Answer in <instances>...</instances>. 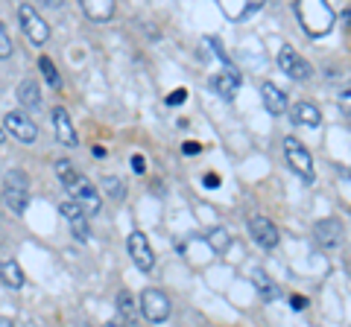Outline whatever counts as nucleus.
Segmentation results:
<instances>
[{
    "label": "nucleus",
    "instance_id": "10",
    "mask_svg": "<svg viewBox=\"0 0 351 327\" xmlns=\"http://www.w3.org/2000/svg\"><path fill=\"white\" fill-rule=\"evenodd\" d=\"M50 120H53V132H56L59 144H64V146H76V144H80V135H76V129H73V120H71V114L64 112L62 105L53 108Z\"/></svg>",
    "mask_w": 351,
    "mask_h": 327
},
{
    "label": "nucleus",
    "instance_id": "17",
    "mask_svg": "<svg viewBox=\"0 0 351 327\" xmlns=\"http://www.w3.org/2000/svg\"><path fill=\"white\" fill-rule=\"evenodd\" d=\"M18 100L24 108H29V112H38L41 108V91H38L36 79H24L18 85Z\"/></svg>",
    "mask_w": 351,
    "mask_h": 327
},
{
    "label": "nucleus",
    "instance_id": "20",
    "mask_svg": "<svg viewBox=\"0 0 351 327\" xmlns=\"http://www.w3.org/2000/svg\"><path fill=\"white\" fill-rule=\"evenodd\" d=\"M0 280H3L9 289H21L24 287V272H21L15 260H3V263H0Z\"/></svg>",
    "mask_w": 351,
    "mask_h": 327
},
{
    "label": "nucleus",
    "instance_id": "24",
    "mask_svg": "<svg viewBox=\"0 0 351 327\" xmlns=\"http://www.w3.org/2000/svg\"><path fill=\"white\" fill-rule=\"evenodd\" d=\"M208 243H211L214 252H226L228 248V231L226 228H214V231L208 234Z\"/></svg>",
    "mask_w": 351,
    "mask_h": 327
},
{
    "label": "nucleus",
    "instance_id": "33",
    "mask_svg": "<svg viewBox=\"0 0 351 327\" xmlns=\"http://www.w3.org/2000/svg\"><path fill=\"white\" fill-rule=\"evenodd\" d=\"M0 144H6V129H3V123H0Z\"/></svg>",
    "mask_w": 351,
    "mask_h": 327
},
{
    "label": "nucleus",
    "instance_id": "18",
    "mask_svg": "<svg viewBox=\"0 0 351 327\" xmlns=\"http://www.w3.org/2000/svg\"><path fill=\"white\" fill-rule=\"evenodd\" d=\"M117 313H120V319H123L126 327L138 322V304H135V298H132L129 289H120L117 292Z\"/></svg>",
    "mask_w": 351,
    "mask_h": 327
},
{
    "label": "nucleus",
    "instance_id": "4",
    "mask_svg": "<svg viewBox=\"0 0 351 327\" xmlns=\"http://www.w3.org/2000/svg\"><path fill=\"white\" fill-rule=\"evenodd\" d=\"M18 18H21V27H24L27 38L32 41V44H44V41L50 38V27H47V21H44V18L36 12V6L21 3V6H18Z\"/></svg>",
    "mask_w": 351,
    "mask_h": 327
},
{
    "label": "nucleus",
    "instance_id": "27",
    "mask_svg": "<svg viewBox=\"0 0 351 327\" xmlns=\"http://www.w3.org/2000/svg\"><path fill=\"white\" fill-rule=\"evenodd\" d=\"M15 53V47H12V38H9V32H6V27L0 24V59H9Z\"/></svg>",
    "mask_w": 351,
    "mask_h": 327
},
{
    "label": "nucleus",
    "instance_id": "32",
    "mask_svg": "<svg viewBox=\"0 0 351 327\" xmlns=\"http://www.w3.org/2000/svg\"><path fill=\"white\" fill-rule=\"evenodd\" d=\"M304 307H307V298L295 296V298H293V310H304Z\"/></svg>",
    "mask_w": 351,
    "mask_h": 327
},
{
    "label": "nucleus",
    "instance_id": "34",
    "mask_svg": "<svg viewBox=\"0 0 351 327\" xmlns=\"http://www.w3.org/2000/svg\"><path fill=\"white\" fill-rule=\"evenodd\" d=\"M0 327H15V324L9 322V319H3V315H0Z\"/></svg>",
    "mask_w": 351,
    "mask_h": 327
},
{
    "label": "nucleus",
    "instance_id": "7",
    "mask_svg": "<svg viewBox=\"0 0 351 327\" xmlns=\"http://www.w3.org/2000/svg\"><path fill=\"white\" fill-rule=\"evenodd\" d=\"M126 248H129V257L135 260V266L141 272H152L156 266V254H152V246L144 231H132L129 239H126Z\"/></svg>",
    "mask_w": 351,
    "mask_h": 327
},
{
    "label": "nucleus",
    "instance_id": "8",
    "mask_svg": "<svg viewBox=\"0 0 351 327\" xmlns=\"http://www.w3.org/2000/svg\"><path fill=\"white\" fill-rule=\"evenodd\" d=\"M249 231H252V237H255V243L263 246V248H276L278 239H281L278 225L272 222L269 216H261V213L249 216Z\"/></svg>",
    "mask_w": 351,
    "mask_h": 327
},
{
    "label": "nucleus",
    "instance_id": "6",
    "mask_svg": "<svg viewBox=\"0 0 351 327\" xmlns=\"http://www.w3.org/2000/svg\"><path fill=\"white\" fill-rule=\"evenodd\" d=\"M3 129H6V135L18 138L21 144H36V138H38L36 120H29L24 112H9L3 117Z\"/></svg>",
    "mask_w": 351,
    "mask_h": 327
},
{
    "label": "nucleus",
    "instance_id": "30",
    "mask_svg": "<svg viewBox=\"0 0 351 327\" xmlns=\"http://www.w3.org/2000/svg\"><path fill=\"white\" fill-rule=\"evenodd\" d=\"M199 152V144L196 140H184V155H196Z\"/></svg>",
    "mask_w": 351,
    "mask_h": 327
},
{
    "label": "nucleus",
    "instance_id": "23",
    "mask_svg": "<svg viewBox=\"0 0 351 327\" xmlns=\"http://www.w3.org/2000/svg\"><path fill=\"white\" fill-rule=\"evenodd\" d=\"M103 190H106V196L108 199H114V202H123V181L120 179H114V176H108V179H103Z\"/></svg>",
    "mask_w": 351,
    "mask_h": 327
},
{
    "label": "nucleus",
    "instance_id": "35",
    "mask_svg": "<svg viewBox=\"0 0 351 327\" xmlns=\"http://www.w3.org/2000/svg\"><path fill=\"white\" fill-rule=\"evenodd\" d=\"M108 327H120V324H117V322H112V324H108Z\"/></svg>",
    "mask_w": 351,
    "mask_h": 327
},
{
    "label": "nucleus",
    "instance_id": "26",
    "mask_svg": "<svg viewBox=\"0 0 351 327\" xmlns=\"http://www.w3.org/2000/svg\"><path fill=\"white\" fill-rule=\"evenodd\" d=\"M71 231H73V237L80 239V243H85V239L91 237V228H88L85 216H80V220H73V222H71Z\"/></svg>",
    "mask_w": 351,
    "mask_h": 327
},
{
    "label": "nucleus",
    "instance_id": "25",
    "mask_svg": "<svg viewBox=\"0 0 351 327\" xmlns=\"http://www.w3.org/2000/svg\"><path fill=\"white\" fill-rule=\"evenodd\" d=\"M59 211H62V216H64L68 222H73V220H80V216H85L80 205L71 202V199H68V202H62V205H59Z\"/></svg>",
    "mask_w": 351,
    "mask_h": 327
},
{
    "label": "nucleus",
    "instance_id": "36",
    "mask_svg": "<svg viewBox=\"0 0 351 327\" xmlns=\"http://www.w3.org/2000/svg\"><path fill=\"white\" fill-rule=\"evenodd\" d=\"M85 327H91V324H85Z\"/></svg>",
    "mask_w": 351,
    "mask_h": 327
},
{
    "label": "nucleus",
    "instance_id": "19",
    "mask_svg": "<svg viewBox=\"0 0 351 327\" xmlns=\"http://www.w3.org/2000/svg\"><path fill=\"white\" fill-rule=\"evenodd\" d=\"M82 12L91 21H108L114 15V3H112V0H85Z\"/></svg>",
    "mask_w": 351,
    "mask_h": 327
},
{
    "label": "nucleus",
    "instance_id": "13",
    "mask_svg": "<svg viewBox=\"0 0 351 327\" xmlns=\"http://www.w3.org/2000/svg\"><path fill=\"white\" fill-rule=\"evenodd\" d=\"M261 96H263V105H267V112H269L272 117H281L284 112H287V94H284L278 85L263 82V85H261Z\"/></svg>",
    "mask_w": 351,
    "mask_h": 327
},
{
    "label": "nucleus",
    "instance_id": "28",
    "mask_svg": "<svg viewBox=\"0 0 351 327\" xmlns=\"http://www.w3.org/2000/svg\"><path fill=\"white\" fill-rule=\"evenodd\" d=\"M132 170H135L138 176H141V172L147 170V164H144V155H135V158H132Z\"/></svg>",
    "mask_w": 351,
    "mask_h": 327
},
{
    "label": "nucleus",
    "instance_id": "16",
    "mask_svg": "<svg viewBox=\"0 0 351 327\" xmlns=\"http://www.w3.org/2000/svg\"><path fill=\"white\" fill-rule=\"evenodd\" d=\"M56 176H59V181L64 184V190H68V193H73L80 184L88 181L82 172H76V167H73L71 161H56Z\"/></svg>",
    "mask_w": 351,
    "mask_h": 327
},
{
    "label": "nucleus",
    "instance_id": "22",
    "mask_svg": "<svg viewBox=\"0 0 351 327\" xmlns=\"http://www.w3.org/2000/svg\"><path fill=\"white\" fill-rule=\"evenodd\" d=\"M255 287L261 289V296H263V298H269V301H276V298L281 296L278 287H276V283H272L267 275H263V272H255Z\"/></svg>",
    "mask_w": 351,
    "mask_h": 327
},
{
    "label": "nucleus",
    "instance_id": "2",
    "mask_svg": "<svg viewBox=\"0 0 351 327\" xmlns=\"http://www.w3.org/2000/svg\"><path fill=\"white\" fill-rule=\"evenodd\" d=\"M29 181L27 176L21 170H12V172H6V184H3V202H6V208L12 211V213H24L27 211V205H29Z\"/></svg>",
    "mask_w": 351,
    "mask_h": 327
},
{
    "label": "nucleus",
    "instance_id": "11",
    "mask_svg": "<svg viewBox=\"0 0 351 327\" xmlns=\"http://www.w3.org/2000/svg\"><path fill=\"white\" fill-rule=\"evenodd\" d=\"M71 196H73L71 202L80 205L82 213H100V208H103V196H100V190H97L91 181L80 184V187H76Z\"/></svg>",
    "mask_w": 351,
    "mask_h": 327
},
{
    "label": "nucleus",
    "instance_id": "12",
    "mask_svg": "<svg viewBox=\"0 0 351 327\" xmlns=\"http://www.w3.org/2000/svg\"><path fill=\"white\" fill-rule=\"evenodd\" d=\"M313 237L322 248H339V243H343V225H339V220H319Z\"/></svg>",
    "mask_w": 351,
    "mask_h": 327
},
{
    "label": "nucleus",
    "instance_id": "9",
    "mask_svg": "<svg viewBox=\"0 0 351 327\" xmlns=\"http://www.w3.org/2000/svg\"><path fill=\"white\" fill-rule=\"evenodd\" d=\"M278 64H281V70L287 73L290 79H295V82H304V79H311V76H313L311 62L302 59L299 53L290 50V47H284V50L278 53Z\"/></svg>",
    "mask_w": 351,
    "mask_h": 327
},
{
    "label": "nucleus",
    "instance_id": "3",
    "mask_svg": "<svg viewBox=\"0 0 351 327\" xmlns=\"http://www.w3.org/2000/svg\"><path fill=\"white\" fill-rule=\"evenodd\" d=\"M284 155H287V164L293 167V172H299V176H302L307 184L316 179V172H313V158H311V152L302 146V140H295V138L284 140Z\"/></svg>",
    "mask_w": 351,
    "mask_h": 327
},
{
    "label": "nucleus",
    "instance_id": "5",
    "mask_svg": "<svg viewBox=\"0 0 351 327\" xmlns=\"http://www.w3.org/2000/svg\"><path fill=\"white\" fill-rule=\"evenodd\" d=\"M141 313L147 315L152 324H161L170 319V298L161 289H144L141 296Z\"/></svg>",
    "mask_w": 351,
    "mask_h": 327
},
{
    "label": "nucleus",
    "instance_id": "31",
    "mask_svg": "<svg viewBox=\"0 0 351 327\" xmlns=\"http://www.w3.org/2000/svg\"><path fill=\"white\" fill-rule=\"evenodd\" d=\"M219 184V176H214V172H208L205 176V187H217Z\"/></svg>",
    "mask_w": 351,
    "mask_h": 327
},
{
    "label": "nucleus",
    "instance_id": "29",
    "mask_svg": "<svg viewBox=\"0 0 351 327\" xmlns=\"http://www.w3.org/2000/svg\"><path fill=\"white\" fill-rule=\"evenodd\" d=\"M184 96H188V91H182V88H179V91H173V94L167 96V103H170V105H176V103H184Z\"/></svg>",
    "mask_w": 351,
    "mask_h": 327
},
{
    "label": "nucleus",
    "instance_id": "14",
    "mask_svg": "<svg viewBox=\"0 0 351 327\" xmlns=\"http://www.w3.org/2000/svg\"><path fill=\"white\" fill-rule=\"evenodd\" d=\"M214 91L223 96V100H234V94H237V88H240V73L234 70V68H226L223 73H217L214 76Z\"/></svg>",
    "mask_w": 351,
    "mask_h": 327
},
{
    "label": "nucleus",
    "instance_id": "21",
    "mask_svg": "<svg viewBox=\"0 0 351 327\" xmlns=\"http://www.w3.org/2000/svg\"><path fill=\"white\" fill-rule=\"evenodd\" d=\"M38 68H41V73H44V79H47V85H50V88H62V76H59V70L56 68H53V62L47 59V56H41L38 59Z\"/></svg>",
    "mask_w": 351,
    "mask_h": 327
},
{
    "label": "nucleus",
    "instance_id": "1",
    "mask_svg": "<svg viewBox=\"0 0 351 327\" xmlns=\"http://www.w3.org/2000/svg\"><path fill=\"white\" fill-rule=\"evenodd\" d=\"M295 15H299L307 36H325L334 24V12L328 3H311V0H304V3L295 6Z\"/></svg>",
    "mask_w": 351,
    "mask_h": 327
},
{
    "label": "nucleus",
    "instance_id": "15",
    "mask_svg": "<svg viewBox=\"0 0 351 327\" xmlns=\"http://www.w3.org/2000/svg\"><path fill=\"white\" fill-rule=\"evenodd\" d=\"M293 123L307 126V129H316V126L322 123V114H319V108H316L313 103H295L293 105Z\"/></svg>",
    "mask_w": 351,
    "mask_h": 327
}]
</instances>
